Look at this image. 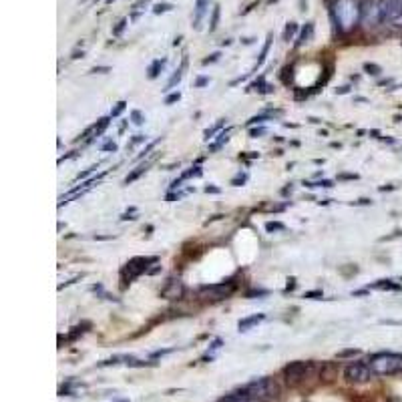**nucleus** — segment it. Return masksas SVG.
I'll list each match as a JSON object with an SVG mask.
<instances>
[{"mask_svg":"<svg viewBox=\"0 0 402 402\" xmlns=\"http://www.w3.org/2000/svg\"><path fill=\"white\" fill-rule=\"evenodd\" d=\"M332 12H334L336 26L342 32H350L356 24H360L362 4L358 2V0H336Z\"/></svg>","mask_w":402,"mask_h":402,"instance_id":"1","label":"nucleus"},{"mask_svg":"<svg viewBox=\"0 0 402 402\" xmlns=\"http://www.w3.org/2000/svg\"><path fill=\"white\" fill-rule=\"evenodd\" d=\"M241 392H245L247 396H251L256 402H276L280 398V386L274 378H258V380H251L247 384H243L239 388Z\"/></svg>","mask_w":402,"mask_h":402,"instance_id":"2","label":"nucleus"},{"mask_svg":"<svg viewBox=\"0 0 402 402\" xmlns=\"http://www.w3.org/2000/svg\"><path fill=\"white\" fill-rule=\"evenodd\" d=\"M368 364L376 376H394V374L402 372V354H396V352H378V354L370 356Z\"/></svg>","mask_w":402,"mask_h":402,"instance_id":"3","label":"nucleus"},{"mask_svg":"<svg viewBox=\"0 0 402 402\" xmlns=\"http://www.w3.org/2000/svg\"><path fill=\"white\" fill-rule=\"evenodd\" d=\"M316 370L314 362H304V360H296V362H290L286 368H284V378L290 386H298L300 382H304L312 372Z\"/></svg>","mask_w":402,"mask_h":402,"instance_id":"4","label":"nucleus"},{"mask_svg":"<svg viewBox=\"0 0 402 402\" xmlns=\"http://www.w3.org/2000/svg\"><path fill=\"white\" fill-rule=\"evenodd\" d=\"M372 376H376L370 368L368 362H350L346 368H344V378L346 382L350 384H364L368 380H372Z\"/></svg>","mask_w":402,"mask_h":402,"instance_id":"5","label":"nucleus"},{"mask_svg":"<svg viewBox=\"0 0 402 402\" xmlns=\"http://www.w3.org/2000/svg\"><path fill=\"white\" fill-rule=\"evenodd\" d=\"M153 264H157V258H155V256H149V258L139 256V258L129 260L127 266H125V270H123V280L131 284V280L139 278L141 274H147V272H149V266H153Z\"/></svg>","mask_w":402,"mask_h":402,"instance_id":"6","label":"nucleus"},{"mask_svg":"<svg viewBox=\"0 0 402 402\" xmlns=\"http://www.w3.org/2000/svg\"><path fill=\"white\" fill-rule=\"evenodd\" d=\"M235 290V284L231 282H221V284H211V286H201L199 288V296L211 300V302H219L223 298H229Z\"/></svg>","mask_w":402,"mask_h":402,"instance_id":"7","label":"nucleus"},{"mask_svg":"<svg viewBox=\"0 0 402 402\" xmlns=\"http://www.w3.org/2000/svg\"><path fill=\"white\" fill-rule=\"evenodd\" d=\"M382 22V12H380V0H364L362 2V18L360 24L364 26H378Z\"/></svg>","mask_w":402,"mask_h":402,"instance_id":"8","label":"nucleus"},{"mask_svg":"<svg viewBox=\"0 0 402 402\" xmlns=\"http://www.w3.org/2000/svg\"><path fill=\"white\" fill-rule=\"evenodd\" d=\"M382 22H392L396 16L402 14V0H380Z\"/></svg>","mask_w":402,"mask_h":402,"instance_id":"9","label":"nucleus"},{"mask_svg":"<svg viewBox=\"0 0 402 402\" xmlns=\"http://www.w3.org/2000/svg\"><path fill=\"white\" fill-rule=\"evenodd\" d=\"M183 292H185V288H183V282L179 280V278H169L167 282H165V286L161 288V298H165V300H179L181 296H183Z\"/></svg>","mask_w":402,"mask_h":402,"instance_id":"10","label":"nucleus"},{"mask_svg":"<svg viewBox=\"0 0 402 402\" xmlns=\"http://www.w3.org/2000/svg\"><path fill=\"white\" fill-rule=\"evenodd\" d=\"M209 10V0H197L195 4V16H193V28L199 30L201 28V22H203V16L207 14Z\"/></svg>","mask_w":402,"mask_h":402,"instance_id":"11","label":"nucleus"},{"mask_svg":"<svg viewBox=\"0 0 402 402\" xmlns=\"http://www.w3.org/2000/svg\"><path fill=\"white\" fill-rule=\"evenodd\" d=\"M264 320H266V314H254V316H247V318L239 320L237 330H239V332H249L251 328L258 326V324H262Z\"/></svg>","mask_w":402,"mask_h":402,"instance_id":"12","label":"nucleus"},{"mask_svg":"<svg viewBox=\"0 0 402 402\" xmlns=\"http://www.w3.org/2000/svg\"><path fill=\"white\" fill-rule=\"evenodd\" d=\"M314 38V22H306V26L300 30V34H298V40H296V48H300V46H304V44H308L310 40Z\"/></svg>","mask_w":402,"mask_h":402,"instance_id":"13","label":"nucleus"},{"mask_svg":"<svg viewBox=\"0 0 402 402\" xmlns=\"http://www.w3.org/2000/svg\"><path fill=\"white\" fill-rule=\"evenodd\" d=\"M219 402H256L251 396H247L245 392H241V390H235V392H231V394H225Z\"/></svg>","mask_w":402,"mask_h":402,"instance_id":"14","label":"nucleus"},{"mask_svg":"<svg viewBox=\"0 0 402 402\" xmlns=\"http://www.w3.org/2000/svg\"><path fill=\"white\" fill-rule=\"evenodd\" d=\"M229 133H231V129H227V131H221L219 135H217V141H213L211 145H209V153H215V151H219L227 141H229Z\"/></svg>","mask_w":402,"mask_h":402,"instance_id":"15","label":"nucleus"},{"mask_svg":"<svg viewBox=\"0 0 402 402\" xmlns=\"http://www.w3.org/2000/svg\"><path fill=\"white\" fill-rule=\"evenodd\" d=\"M167 65V59L163 57V59H157V61H153V63H151V67H149V79H157L159 77V73L163 71V67Z\"/></svg>","mask_w":402,"mask_h":402,"instance_id":"16","label":"nucleus"},{"mask_svg":"<svg viewBox=\"0 0 402 402\" xmlns=\"http://www.w3.org/2000/svg\"><path fill=\"white\" fill-rule=\"evenodd\" d=\"M400 290L402 286L400 284H396V282H392V280H378V282H374L372 286H368V290Z\"/></svg>","mask_w":402,"mask_h":402,"instance_id":"17","label":"nucleus"},{"mask_svg":"<svg viewBox=\"0 0 402 402\" xmlns=\"http://www.w3.org/2000/svg\"><path fill=\"white\" fill-rule=\"evenodd\" d=\"M185 67H187V59H183L181 67H179V69H177V71H175V73L171 75V79L167 81V87H165L167 91H169V89H173V87H175V85H177V83L181 81V77H183V71H185Z\"/></svg>","mask_w":402,"mask_h":402,"instance_id":"18","label":"nucleus"},{"mask_svg":"<svg viewBox=\"0 0 402 402\" xmlns=\"http://www.w3.org/2000/svg\"><path fill=\"white\" fill-rule=\"evenodd\" d=\"M272 38H274V34L270 32V34H268V38H266V42H264V48H262V53H260V57H258L256 69H258V67H262V65L266 63V57H268V53H270V46H272Z\"/></svg>","mask_w":402,"mask_h":402,"instance_id":"19","label":"nucleus"},{"mask_svg":"<svg viewBox=\"0 0 402 402\" xmlns=\"http://www.w3.org/2000/svg\"><path fill=\"white\" fill-rule=\"evenodd\" d=\"M147 163H143V165H139V167H135V171H131L127 177H125V185H129V183H133V181H137L145 171H147Z\"/></svg>","mask_w":402,"mask_h":402,"instance_id":"20","label":"nucleus"},{"mask_svg":"<svg viewBox=\"0 0 402 402\" xmlns=\"http://www.w3.org/2000/svg\"><path fill=\"white\" fill-rule=\"evenodd\" d=\"M109 123H111V119H109V117H105V119H99V123L95 125V131H93V139L103 135V133H105V129L109 127Z\"/></svg>","mask_w":402,"mask_h":402,"instance_id":"21","label":"nucleus"},{"mask_svg":"<svg viewBox=\"0 0 402 402\" xmlns=\"http://www.w3.org/2000/svg\"><path fill=\"white\" fill-rule=\"evenodd\" d=\"M296 34H298V24L296 22H288L286 28H284V40L290 42V40H294Z\"/></svg>","mask_w":402,"mask_h":402,"instance_id":"22","label":"nucleus"},{"mask_svg":"<svg viewBox=\"0 0 402 402\" xmlns=\"http://www.w3.org/2000/svg\"><path fill=\"white\" fill-rule=\"evenodd\" d=\"M219 14H221V10H219V6L215 4V6H213V10H211V20H209V32H215V30H217V24H219Z\"/></svg>","mask_w":402,"mask_h":402,"instance_id":"23","label":"nucleus"},{"mask_svg":"<svg viewBox=\"0 0 402 402\" xmlns=\"http://www.w3.org/2000/svg\"><path fill=\"white\" fill-rule=\"evenodd\" d=\"M225 121H227V119H219V121H217V123H215L213 127H209V129H207V131L203 133V135H205V141H209V139H211V137H213L215 133H219V131H221V127L225 125Z\"/></svg>","mask_w":402,"mask_h":402,"instance_id":"24","label":"nucleus"},{"mask_svg":"<svg viewBox=\"0 0 402 402\" xmlns=\"http://www.w3.org/2000/svg\"><path fill=\"white\" fill-rule=\"evenodd\" d=\"M360 354V350H356V348H346V350H340L338 354H336V358H354V356H358Z\"/></svg>","mask_w":402,"mask_h":402,"instance_id":"25","label":"nucleus"},{"mask_svg":"<svg viewBox=\"0 0 402 402\" xmlns=\"http://www.w3.org/2000/svg\"><path fill=\"white\" fill-rule=\"evenodd\" d=\"M364 73H368V75H372V77H378V75L382 73V69H380L376 63H364Z\"/></svg>","mask_w":402,"mask_h":402,"instance_id":"26","label":"nucleus"},{"mask_svg":"<svg viewBox=\"0 0 402 402\" xmlns=\"http://www.w3.org/2000/svg\"><path fill=\"white\" fill-rule=\"evenodd\" d=\"M286 229V225L282 223V221H268L266 223V231L268 233H274V231H284Z\"/></svg>","mask_w":402,"mask_h":402,"instance_id":"27","label":"nucleus"},{"mask_svg":"<svg viewBox=\"0 0 402 402\" xmlns=\"http://www.w3.org/2000/svg\"><path fill=\"white\" fill-rule=\"evenodd\" d=\"M203 175V169H201L199 165H193L189 171H185L183 175H181V179H187V177H201Z\"/></svg>","mask_w":402,"mask_h":402,"instance_id":"28","label":"nucleus"},{"mask_svg":"<svg viewBox=\"0 0 402 402\" xmlns=\"http://www.w3.org/2000/svg\"><path fill=\"white\" fill-rule=\"evenodd\" d=\"M127 109V100H119V103L115 105V109L111 111V119H117V117H121V113Z\"/></svg>","mask_w":402,"mask_h":402,"instance_id":"29","label":"nucleus"},{"mask_svg":"<svg viewBox=\"0 0 402 402\" xmlns=\"http://www.w3.org/2000/svg\"><path fill=\"white\" fill-rule=\"evenodd\" d=\"M171 10H173V4H167V2H161V4L153 6V14H165V12H171Z\"/></svg>","mask_w":402,"mask_h":402,"instance_id":"30","label":"nucleus"},{"mask_svg":"<svg viewBox=\"0 0 402 402\" xmlns=\"http://www.w3.org/2000/svg\"><path fill=\"white\" fill-rule=\"evenodd\" d=\"M272 117L270 115H258V117H251L249 121H247V127H254V125H262V123H266V121H270Z\"/></svg>","mask_w":402,"mask_h":402,"instance_id":"31","label":"nucleus"},{"mask_svg":"<svg viewBox=\"0 0 402 402\" xmlns=\"http://www.w3.org/2000/svg\"><path fill=\"white\" fill-rule=\"evenodd\" d=\"M304 185L310 187V189H316V187H326V189H328V187H332L334 183L328 181V179H322V181H316V183H310V181H308V183H304Z\"/></svg>","mask_w":402,"mask_h":402,"instance_id":"32","label":"nucleus"},{"mask_svg":"<svg viewBox=\"0 0 402 402\" xmlns=\"http://www.w3.org/2000/svg\"><path fill=\"white\" fill-rule=\"evenodd\" d=\"M131 121H133L135 125H143V123H145V115H143L141 111H131Z\"/></svg>","mask_w":402,"mask_h":402,"instance_id":"33","label":"nucleus"},{"mask_svg":"<svg viewBox=\"0 0 402 402\" xmlns=\"http://www.w3.org/2000/svg\"><path fill=\"white\" fill-rule=\"evenodd\" d=\"M179 99H181V93H179V91H175V93H169V95L165 97V105H173V103H177Z\"/></svg>","mask_w":402,"mask_h":402,"instance_id":"34","label":"nucleus"},{"mask_svg":"<svg viewBox=\"0 0 402 402\" xmlns=\"http://www.w3.org/2000/svg\"><path fill=\"white\" fill-rule=\"evenodd\" d=\"M127 22H129L127 18L119 20V24H117V26L113 28V34H115V36H121V34H123V30H125V26H127Z\"/></svg>","mask_w":402,"mask_h":402,"instance_id":"35","label":"nucleus"},{"mask_svg":"<svg viewBox=\"0 0 402 402\" xmlns=\"http://www.w3.org/2000/svg\"><path fill=\"white\" fill-rule=\"evenodd\" d=\"M145 141H147V137H145V135H135V137L131 139V143L127 145V149H133L135 145H139V143H145Z\"/></svg>","mask_w":402,"mask_h":402,"instance_id":"36","label":"nucleus"},{"mask_svg":"<svg viewBox=\"0 0 402 402\" xmlns=\"http://www.w3.org/2000/svg\"><path fill=\"white\" fill-rule=\"evenodd\" d=\"M245 181H247V175H245V173H239V175H235V177L231 179V185L239 187V185H243Z\"/></svg>","mask_w":402,"mask_h":402,"instance_id":"37","label":"nucleus"},{"mask_svg":"<svg viewBox=\"0 0 402 402\" xmlns=\"http://www.w3.org/2000/svg\"><path fill=\"white\" fill-rule=\"evenodd\" d=\"M304 298H308V300H320V298H324V294H322V290H312V292H306Z\"/></svg>","mask_w":402,"mask_h":402,"instance_id":"38","label":"nucleus"},{"mask_svg":"<svg viewBox=\"0 0 402 402\" xmlns=\"http://www.w3.org/2000/svg\"><path fill=\"white\" fill-rule=\"evenodd\" d=\"M159 141H161V139H155L153 143H149V145H147V147L143 149V153H139V155H137V159H143V157H145V155H147V153H149V151H151V149H153V147H155V145H157Z\"/></svg>","mask_w":402,"mask_h":402,"instance_id":"39","label":"nucleus"},{"mask_svg":"<svg viewBox=\"0 0 402 402\" xmlns=\"http://www.w3.org/2000/svg\"><path fill=\"white\" fill-rule=\"evenodd\" d=\"M219 57H221V53L217 50V53H211L207 59H203V65H211V63H217L219 61Z\"/></svg>","mask_w":402,"mask_h":402,"instance_id":"40","label":"nucleus"},{"mask_svg":"<svg viewBox=\"0 0 402 402\" xmlns=\"http://www.w3.org/2000/svg\"><path fill=\"white\" fill-rule=\"evenodd\" d=\"M97 167H99V165H91V167H89V169H85V171H83V173H79V175H77V179H79V181H81V179H83V181H85V179H87V175H91V173H93V171H95V169H97Z\"/></svg>","mask_w":402,"mask_h":402,"instance_id":"41","label":"nucleus"},{"mask_svg":"<svg viewBox=\"0 0 402 402\" xmlns=\"http://www.w3.org/2000/svg\"><path fill=\"white\" fill-rule=\"evenodd\" d=\"M117 149H119V147H117V143H115V141H107L103 147H100V151H113V153H115Z\"/></svg>","mask_w":402,"mask_h":402,"instance_id":"42","label":"nucleus"},{"mask_svg":"<svg viewBox=\"0 0 402 402\" xmlns=\"http://www.w3.org/2000/svg\"><path fill=\"white\" fill-rule=\"evenodd\" d=\"M209 77H197V81H195V87L197 89H201V87H205V85H209Z\"/></svg>","mask_w":402,"mask_h":402,"instance_id":"43","label":"nucleus"},{"mask_svg":"<svg viewBox=\"0 0 402 402\" xmlns=\"http://www.w3.org/2000/svg\"><path fill=\"white\" fill-rule=\"evenodd\" d=\"M256 296H268V290H249L247 298H256Z\"/></svg>","mask_w":402,"mask_h":402,"instance_id":"44","label":"nucleus"},{"mask_svg":"<svg viewBox=\"0 0 402 402\" xmlns=\"http://www.w3.org/2000/svg\"><path fill=\"white\" fill-rule=\"evenodd\" d=\"M264 133H266V129H264V127H260V129H251V131H249V135L254 137V139H256V137H260V135H264Z\"/></svg>","mask_w":402,"mask_h":402,"instance_id":"45","label":"nucleus"},{"mask_svg":"<svg viewBox=\"0 0 402 402\" xmlns=\"http://www.w3.org/2000/svg\"><path fill=\"white\" fill-rule=\"evenodd\" d=\"M169 348L167 350H157V352H153V354H151V358H159V356H165V354H169Z\"/></svg>","mask_w":402,"mask_h":402,"instance_id":"46","label":"nucleus"},{"mask_svg":"<svg viewBox=\"0 0 402 402\" xmlns=\"http://www.w3.org/2000/svg\"><path fill=\"white\" fill-rule=\"evenodd\" d=\"M296 288V278H288V284H286V292H292Z\"/></svg>","mask_w":402,"mask_h":402,"instance_id":"47","label":"nucleus"},{"mask_svg":"<svg viewBox=\"0 0 402 402\" xmlns=\"http://www.w3.org/2000/svg\"><path fill=\"white\" fill-rule=\"evenodd\" d=\"M109 71H111L109 67H95V69H91L93 75H97V73H109Z\"/></svg>","mask_w":402,"mask_h":402,"instance_id":"48","label":"nucleus"},{"mask_svg":"<svg viewBox=\"0 0 402 402\" xmlns=\"http://www.w3.org/2000/svg\"><path fill=\"white\" fill-rule=\"evenodd\" d=\"M338 179H358V175L356 173H340Z\"/></svg>","mask_w":402,"mask_h":402,"instance_id":"49","label":"nucleus"},{"mask_svg":"<svg viewBox=\"0 0 402 402\" xmlns=\"http://www.w3.org/2000/svg\"><path fill=\"white\" fill-rule=\"evenodd\" d=\"M179 197H181V193H175V191H169L165 199H167V201H175V199H179Z\"/></svg>","mask_w":402,"mask_h":402,"instance_id":"50","label":"nucleus"},{"mask_svg":"<svg viewBox=\"0 0 402 402\" xmlns=\"http://www.w3.org/2000/svg\"><path fill=\"white\" fill-rule=\"evenodd\" d=\"M390 24H392V26H396V28H402V14H400V16H396V18H394Z\"/></svg>","mask_w":402,"mask_h":402,"instance_id":"51","label":"nucleus"},{"mask_svg":"<svg viewBox=\"0 0 402 402\" xmlns=\"http://www.w3.org/2000/svg\"><path fill=\"white\" fill-rule=\"evenodd\" d=\"M205 191H207V193H219L221 189H219V187H215V185H207V187H205Z\"/></svg>","mask_w":402,"mask_h":402,"instance_id":"52","label":"nucleus"},{"mask_svg":"<svg viewBox=\"0 0 402 402\" xmlns=\"http://www.w3.org/2000/svg\"><path fill=\"white\" fill-rule=\"evenodd\" d=\"M221 344H223V340H219V338H217V340L211 344V352H213V350H219V348H221Z\"/></svg>","mask_w":402,"mask_h":402,"instance_id":"53","label":"nucleus"},{"mask_svg":"<svg viewBox=\"0 0 402 402\" xmlns=\"http://www.w3.org/2000/svg\"><path fill=\"white\" fill-rule=\"evenodd\" d=\"M159 272H161V266H157V268H151L147 274H149V276H155V274H159Z\"/></svg>","mask_w":402,"mask_h":402,"instance_id":"54","label":"nucleus"},{"mask_svg":"<svg viewBox=\"0 0 402 402\" xmlns=\"http://www.w3.org/2000/svg\"><path fill=\"white\" fill-rule=\"evenodd\" d=\"M356 203H358V205H370V203H372V201H370V199H358V201H356Z\"/></svg>","mask_w":402,"mask_h":402,"instance_id":"55","label":"nucleus"},{"mask_svg":"<svg viewBox=\"0 0 402 402\" xmlns=\"http://www.w3.org/2000/svg\"><path fill=\"white\" fill-rule=\"evenodd\" d=\"M292 189H294L292 185H290V187H284V189H282V195H288V193H292Z\"/></svg>","mask_w":402,"mask_h":402,"instance_id":"56","label":"nucleus"},{"mask_svg":"<svg viewBox=\"0 0 402 402\" xmlns=\"http://www.w3.org/2000/svg\"><path fill=\"white\" fill-rule=\"evenodd\" d=\"M85 53H83V50H81V53H79V50H75V53H73V59H81Z\"/></svg>","mask_w":402,"mask_h":402,"instance_id":"57","label":"nucleus"},{"mask_svg":"<svg viewBox=\"0 0 402 402\" xmlns=\"http://www.w3.org/2000/svg\"><path fill=\"white\" fill-rule=\"evenodd\" d=\"M350 91V87H342V89H338L336 93H340V95H344V93H348Z\"/></svg>","mask_w":402,"mask_h":402,"instance_id":"58","label":"nucleus"},{"mask_svg":"<svg viewBox=\"0 0 402 402\" xmlns=\"http://www.w3.org/2000/svg\"><path fill=\"white\" fill-rule=\"evenodd\" d=\"M390 189H394V185H382L380 187V191H390Z\"/></svg>","mask_w":402,"mask_h":402,"instance_id":"59","label":"nucleus"},{"mask_svg":"<svg viewBox=\"0 0 402 402\" xmlns=\"http://www.w3.org/2000/svg\"><path fill=\"white\" fill-rule=\"evenodd\" d=\"M119 402H129V400H119Z\"/></svg>","mask_w":402,"mask_h":402,"instance_id":"60","label":"nucleus"}]
</instances>
